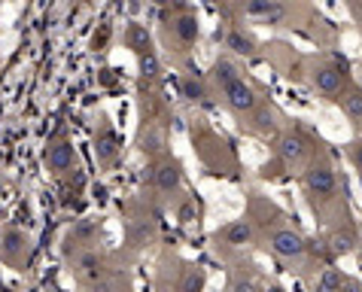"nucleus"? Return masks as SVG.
I'll use <instances>...</instances> for the list:
<instances>
[{"label": "nucleus", "instance_id": "nucleus-1", "mask_svg": "<svg viewBox=\"0 0 362 292\" xmlns=\"http://www.w3.org/2000/svg\"><path fill=\"white\" fill-rule=\"evenodd\" d=\"M301 189H305V195L310 201V207L314 210H323L326 204L338 198V174L335 168H332L326 158H310L301 170Z\"/></svg>", "mask_w": 362, "mask_h": 292}, {"label": "nucleus", "instance_id": "nucleus-2", "mask_svg": "<svg viewBox=\"0 0 362 292\" xmlns=\"http://www.w3.org/2000/svg\"><path fill=\"white\" fill-rule=\"evenodd\" d=\"M310 140L301 131H284L274 144V162L262 168V177H277L284 170H298L310 162Z\"/></svg>", "mask_w": 362, "mask_h": 292}, {"label": "nucleus", "instance_id": "nucleus-3", "mask_svg": "<svg viewBox=\"0 0 362 292\" xmlns=\"http://www.w3.org/2000/svg\"><path fill=\"white\" fill-rule=\"evenodd\" d=\"M265 240H268L271 253H274L277 259H284V262H305L308 253H310V244L305 240V235L296 231L293 226H274L265 235Z\"/></svg>", "mask_w": 362, "mask_h": 292}, {"label": "nucleus", "instance_id": "nucleus-4", "mask_svg": "<svg viewBox=\"0 0 362 292\" xmlns=\"http://www.w3.org/2000/svg\"><path fill=\"white\" fill-rule=\"evenodd\" d=\"M350 86V76H347V67L344 62H326V64H317L310 70V88L323 98H338L344 88Z\"/></svg>", "mask_w": 362, "mask_h": 292}, {"label": "nucleus", "instance_id": "nucleus-5", "mask_svg": "<svg viewBox=\"0 0 362 292\" xmlns=\"http://www.w3.org/2000/svg\"><path fill=\"white\" fill-rule=\"evenodd\" d=\"M219 95H223V104H226V107H228L235 116H240V119H247V116L253 113V110H256L259 104H262V98H259V92H256V88L247 83L244 76L235 79V83H231V86H226Z\"/></svg>", "mask_w": 362, "mask_h": 292}, {"label": "nucleus", "instance_id": "nucleus-6", "mask_svg": "<svg viewBox=\"0 0 362 292\" xmlns=\"http://www.w3.org/2000/svg\"><path fill=\"white\" fill-rule=\"evenodd\" d=\"M180 183H183V165H180L177 158L165 156L162 162L153 165V186H156V192L174 195L180 189Z\"/></svg>", "mask_w": 362, "mask_h": 292}, {"label": "nucleus", "instance_id": "nucleus-7", "mask_svg": "<svg viewBox=\"0 0 362 292\" xmlns=\"http://www.w3.org/2000/svg\"><path fill=\"white\" fill-rule=\"evenodd\" d=\"M240 13L256 22H268V25H280L286 18V6L280 0H244Z\"/></svg>", "mask_w": 362, "mask_h": 292}, {"label": "nucleus", "instance_id": "nucleus-8", "mask_svg": "<svg viewBox=\"0 0 362 292\" xmlns=\"http://www.w3.org/2000/svg\"><path fill=\"white\" fill-rule=\"evenodd\" d=\"M28 253H31V240H28L25 231L6 228L4 238H0V256H4L9 265H22V262H28Z\"/></svg>", "mask_w": 362, "mask_h": 292}, {"label": "nucleus", "instance_id": "nucleus-9", "mask_svg": "<svg viewBox=\"0 0 362 292\" xmlns=\"http://www.w3.org/2000/svg\"><path fill=\"white\" fill-rule=\"evenodd\" d=\"M46 162H49V170L58 177H64L67 170H74L76 165V149L70 140H52L46 149Z\"/></svg>", "mask_w": 362, "mask_h": 292}, {"label": "nucleus", "instance_id": "nucleus-10", "mask_svg": "<svg viewBox=\"0 0 362 292\" xmlns=\"http://www.w3.org/2000/svg\"><path fill=\"white\" fill-rule=\"evenodd\" d=\"M256 238V226H253V219H235V223H228L226 228H219L216 235H214V240L219 244L223 240V247H244V244H250V240Z\"/></svg>", "mask_w": 362, "mask_h": 292}, {"label": "nucleus", "instance_id": "nucleus-11", "mask_svg": "<svg viewBox=\"0 0 362 292\" xmlns=\"http://www.w3.org/2000/svg\"><path fill=\"white\" fill-rule=\"evenodd\" d=\"M170 31H174L180 46H195L198 31H201V28H198V16L192 13V9H183L180 16L170 18Z\"/></svg>", "mask_w": 362, "mask_h": 292}, {"label": "nucleus", "instance_id": "nucleus-12", "mask_svg": "<svg viewBox=\"0 0 362 292\" xmlns=\"http://www.w3.org/2000/svg\"><path fill=\"white\" fill-rule=\"evenodd\" d=\"M226 49H231V52L240 55V58H256L259 55V40L250 31H244V28H228Z\"/></svg>", "mask_w": 362, "mask_h": 292}, {"label": "nucleus", "instance_id": "nucleus-13", "mask_svg": "<svg viewBox=\"0 0 362 292\" xmlns=\"http://www.w3.org/2000/svg\"><path fill=\"white\" fill-rule=\"evenodd\" d=\"M119 153H122V146H119V134L113 128H100V134H98V140H95V156H98V162L104 165V168H110L119 158Z\"/></svg>", "mask_w": 362, "mask_h": 292}, {"label": "nucleus", "instance_id": "nucleus-14", "mask_svg": "<svg viewBox=\"0 0 362 292\" xmlns=\"http://www.w3.org/2000/svg\"><path fill=\"white\" fill-rule=\"evenodd\" d=\"M76 274L88 280V284L104 280V256H100L98 250H83V253L76 256Z\"/></svg>", "mask_w": 362, "mask_h": 292}, {"label": "nucleus", "instance_id": "nucleus-15", "mask_svg": "<svg viewBox=\"0 0 362 292\" xmlns=\"http://www.w3.org/2000/svg\"><path fill=\"white\" fill-rule=\"evenodd\" d=\"M338 107H341V113H344L350 122H356V125H362V92H359V86H354L350 83L344 92H341L338 98Z\"/></svg>", "mask_w": 362, "mask_h": 292}, {"label": "nucleus", "instance_id": "nucleus-16", "mask_svg": "<svg viewBox=\"0 0 362 292\" xmlns=\"http://www.w3.org/2000/svg\"><path fill=\"white\" fill-rule=\"evenodd\" d=\"M247 128L253 131V134H259V137L274 134V110H271L265 100H262V104H259L253 113L247 116Z\"/></svg>", "mask_w": 362, "mask_h": 292}, {"label": "nucleus", "instance_id": "nucleus-17", "mask_svg": "<svg viewBox=\"0 0 362 292\" xmlns=\"http://www.w3.org/2000/svg\"><path fill=\"white\" fill-rule=\"evenodd\" d=\"M341 284H344V274L335 265H323L317 271L314 284H310V292H341Z\"/></svg>", "mask_w": 362, "mask_h": 292}, {"label": "nucleus", "instance_id": "nucleus-18", "mask_svg": "<svg viewBox=\"0 0 362 292\" xmlns=\"http://www.w3.org/2000/svg\"><path fill=\"white\" fill-rule=\"evenodd\" d=\"M235 79H240V70L235 67V62H231V58H216L214 67H210V83L223 92V88L231 86Z\"/></svg>", "mask_w": 362, "mask_h": 292}, {"label": "nucleus", "instance_id": "nucleus-19", "mask_svg": "<svg viewBox=\"0 0 362 292\" xmlns=\"http://www.w3.org/2000/svg\"><path fill=\"white\" fill-rule=\"evenodd\" d=\"M207 274L201 265H183L180 268V280H177V292H204Z\"/></svg>", "mask_w": 362, "mask_h": 292}, {"label": "nucleus", "instance_id": "nucleus-20", "mask_svg": "<svg viewBox=\"0 0 362 292\" xmlns=\"http://www.w3.org/2000/svg\"><path fill=\"white\" fill-rule=\"evenodd\" d=\"M125 46L134 49L137 55L153 52V40H149V31H146L144 25H128V31H125Z\"/></svg>", "mask_w": 362, "mask_h": 292}, {"label": "nucleus", "instance_id": "nucleus-21", "mask_svg": "<svg viewBox=\"0 0 362 292\" xmlns=\"http://www.w3.org/2000/svg\"><path fill=\"white\" fill-rule=\"evenodd\" d=\"M356 247V231L354 228H335L329 238V250L332 253H350V250Z\"/></svg>", "mask_w": 362, "mask_h": 292}, {"label": "nucleus", "instance_id": "nucleus-22", "mask_svg": "<svg viewBox=\"0 0 362 292\" xmlns=\"http://www.w3.org/2000/svg\"><path fill=\"white\" fill-rule=\"evenodd\" d=\"M183 95L192 100V104H204V100H207L204 79H201L198 74H186V76H183Z\"/></svg>", "mask_w": 362, "mask_h": 292}, {"label": "nucleus", "instance_id": "nucleus-23", "mask_svg": "<svg viewBox=\"0 0 362 292\" xmlns=\"http://www.w3.org/2000/svg\"><path fill=\"white\" fill-rule=\"evenodd\" d=\"M347 158L354 162V168L362 174V137H359V140H354V144H347Z\"/></svg>", "mask_w": 362, "mask_h": 292}, {"label": "nucleus", "instance_id": "nucleus-24", "mask_svg": "<svg viewBox=\"0 0 362 292\" xmlns=\"http://www.w3.org/2000/svg\"><path fill=\"white\" fill-rule=\"evenodd\" d=\"M228 292H262V289H259L250 277H235L231 280V286H228Z\"/></svg>", "mask_w": 362, "mask_h": 292}, {"label": "nucleus", "instance_id": "nucleus-25", "mask_svg": "<svg viewBox=\"0 0 362 292\" xmlns=\"http://www.w3.org/2000/svg\"><path fill=\"white\" fill-rule=\"evenodd\" d=\"M341 292H362V284H356V280L344 277V284H341Z\"/></svg>", "mask_w": 362, "mask_h": 292}, {"label": "nucleus", "instance_id": "nucleus-26", "mask_svg": "<svg viewBox=\"0 0 362 292\" xmlns=\"http://www.w3.org/2000/svg\"><path fill=\"white\" fill-rule=\"evenodd\" d=\"M356 86H359V92H362V70H359V76H356Z\"/></svg>", "mask_w": 362, "mask_h": 292}]
</instances>
